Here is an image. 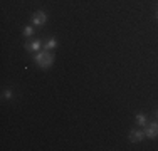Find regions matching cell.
I'll return each instance as SVG.
<instances>
[{
    "mask_svg": "<svg viewBox=\"0 0 158 151\" xmlns=\"http://www.w3.org/2000/svg\"><path fill=\"white\" fill-rule=\"evenodd\" d=\"M46 22H47V15H46V12H42V10H37V12L32 15V24L34 25H44Z\"/></svg>",
    "mask_w": 158,
    "mask_h": 151,
    "instance_id": "7a4b0ae2",
    "label": "cell"
},
{
    "mask_svg": "<svg viewBox=\"0 0 158 151\" xmlns=\"http://www.w3.org/2000/svg\"><path fill=\"white\" fill-rule=\"evenodd\" d=\"M34 60H35L42 69H47V67H51L52 62H54V55L49 51H42V52H37V54L34 55Z\"/></svg>",
    "mask_w": 158,
    "mask_h": 151,
    "instance_id": "6da1fadb",
    "label": "cell"
},
{
    "mask_svg": "<svg viewBox=\"0 0 158 151\" xmlns=\"http://www.w3.org/2000/svg\"><path fill=\"white\" fill-rule=\"evenodd\" d=\"M56 45H57V40H56V37H51V39H47L46 44H44V51H51V49H54Z\"/></svg>",
    "mask_w": 158,
    "mask_h": 151,
    "instance_id": "8992f818",
    "label": "cell"
},
{
    "mask_svg": "<svg viewBox=\"0 0 158 151\" xmlns=\"http://www.w3.org/2000/svg\"><path fill=\"white\" fill-rule=\"evenodd\" d=\"M12 97H14V92H12L10 89H5V91H3V99H12Z\"/></svg>",
    "mask_w": 158,
    "mask_h": 151,
    "instance_id": "9c48e42d",
    "label": "cell"
},
{
    "mask_svg": "<svg viewBox=\"0 0 158 151\" xmlns=\"http://www.w3.org/2000/svg\"><path fill=\"white\" fill-rule=\"evenodd\" d=\"M156 18H158V12H156Z\"/></svg>",
    "mask_w": 158,
    "mask_h": 151,
    "instance_id": "30bf717a",
    "label": "cell"
},
{
    "mask_svg": "<svg viewBox=\"0 0 158 151\" xmlns=\"http://www.w3.org/2000/svg\"><path fill=\"white\" fill-rule=\"evenodd\" d=\"M32 34H34V27H32V25H27V27H24V35H25V37H31Z\"/></svg>",
    "mask_w": 158,
    "mask_h": 151,
    "instance_id": "ba28073f",
    "label": "cell"
},
{
    "mask_svg": "<svg viewBox=\"0 0 158 151\" xmlns=\"http://www.w3.org/2000/svg\"><path fill=\"white\" fill-rule=\"evenodd\" d=\"M40 47H42V42H40V40H32V42L25 44V49H27L29 52H39Z\"/></svg>",
    "mask_w": 158,
    "mask_h": 151,
    "instance_id": "5b68a950",
    "label": "cell"
},
{
    "mask_svg": "<svg viewBox=\"0 0 158 151\" xmlns=\"http://www.w3.org/2000/svg\"><path fill=\"white\" fill-rule=\"evenodd\" d=\"M130 141L131 143H140L143 138H145V131H140V129H131L130 131Z\"/></svg>",
    "mask_w": 158,
    "mask_h": 151,
    "instance_id": "277c9868",
    "label": "cell"
},
{
    "mask_svg": "<svg viewBox=\"0 0 158 151\" xmlns=\"http://www.w3.org/2000/svg\"><path fill=\"white\" fill-rule=\"evenodd\" d=\"M145 136L150 139L158 138V123H150L148 128H146V131H145Z\"/></svg>",
    "mask_w": 158,
    "mask_h": 151,
    "instance_id": "3957f363",
    "label": "cell"
},
{
    "mask_svg": "<svg viewBox=\"0 0 158 151\" xmlns=\"http://www.w3.org/2000/svg\"><path fill=\"white\" fill-rule=\"evenodd\" d=\"M146 123H148V119H146L145 114H136V124L138 126H145Z\"/></svg>",
    "mask_w": 158,
    "mask_h": 151,
    "instance_id": "52a82bcc",
    "label": "cell"
}]
</instances>
